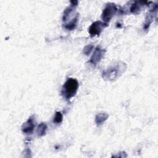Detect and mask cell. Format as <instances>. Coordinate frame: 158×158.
Here are the masks:
<instances>
[{
  "label": "cell",
  "mask_w": 158,
  "mask_h": 158,
  "mask_svg": "<svg viewBox=\"0 0 158 158\" xmlns=\"http://www.w3.org/2000/svg\"><path fill=\"white\" fill-rule=\"evenodd\" d=\"M35 125L33 122V119L31 118H29L23 125L22 131L25 133H30L33 131Z\"/></svg>",
  "instance_id": "cell-5"
},
{
  "label": "cell",
  "mask_w": 158,
  "mask_h": 158,
  "mask_svg": "<svg viewBox=\"0 0 158 158\" xmlns=\"http://www.w3.org/2000/svg\"><path fill=\"white\" fill-rule=\"evenodd\" d=\"M104 25L107 24H104L101 21H96L93 23L89 28V32L91 36H94L95 35H99L102 29L105 27Z\"/></svg>",
  "instance_id": "cell-3"
},
{
  "label": "cell",
  "mask_w": 158,
  "mask_h": 158,
  "mask_svg": "<svg viewBox=\"0 0 158 158\" xmlns=\"http://www.w3.org/2000/svg\"><path fill=\"white\" fill-rule=\"evenodd\" d=\"M108 117V115L104 113L99 114L96 117V122L98 125L102 124Z\"/></svg>",
  "instance_id": "cell-6"
},
{
  "label": "cell",
  "mask_w": 158,
  "mask_h": 158,
  "mask_svg": "<svg viewBox=\"0 0 158 158\" xmlns=\"http://www.w3.org/2000/svg\"><path fill=\"white\" fill-rule=\"evenodd\" d=\"M47 128V126L45 123H41L38 127L37 129V133L38 134L39 136H43L46 133V130Z\"/></svg>",
  "instance_id": "cell-7"
},
{
  "label": "cell",
  "mask_w": 158,
  "mask_h": 158,
  "mask_svg": "<svg viewBox=\"0 0 158 158\" xmlns=\"http://www.w3.org/2000/svg\"><path fill=\"white\" fill-rule=\"evenodd\" d=\"M93 45H91V44L88 45V46H86L85 48V49H84V52H85V54H88V53L89 54L90 52H91V51L93 49Z\"/></svg>",
  "instance_id": "cell-9"
},
{
  "label": "cell",
  "mask_w": 158,
  "mask_h": 158,
  "mask_svg": "<svg viewBox=\"0 0 158 158\" xmlns=\"http://www.w3.org/2000/svg\"><path fill=\"white\" fill-rule=\"evenodd\" d=\"M62 120V115L60 112H57L54 117V122L56 123H59Z\"/></svg>",
  "instance_id": "cell-8"
},
{
  "label": "cell",
  "mask_w": 158,
  "mask_h": 158,
  "mask_svg": "<svg viewBox=\"0 0 158 158\" xmlns=\"http://www.w3.org/2000/svg\"><path fill=\"white\" fill-rule=\"evenodd\" d=\"M117 8L114 4H109L105 7L102 14V19L105 22L109 21L115 14Z\"/></svg>",
  "instance_id": "cell-2"
},
{
  "label": "cell",
  "mask_w": 158,
  "mask_h": 158,
  "mask_svg": "<svg viewBox=\"0 0 158 158\" xmlns=\"http://www.w3.org/2000/svg\"><path fill=\"white\" fill-rule=\"evenodd\" d=\"M78 88V83L76 79L68 78L62 86V94L66 99H70L75 95Z\"/></svg>",
  "instance_id": "cell-1"
},
{
  "label": "cell",
  "mask_w": 158,
  "mask_h": 158,
  "mask_svg": "<svg viewBox=\"0 0 158 158\" xmlns=\"http://www.w3.org/2000/svg\"><path fill=\"white\" fill-rule=\"evenodd\" d=\"M104 54V51L99 48H97L94 52L93 55L90 59V62L92 63L93 64H96L98 62H99L102 58V56Z\"/></svg>",
  "instance_id": "cell-4"
}]
</instances>
